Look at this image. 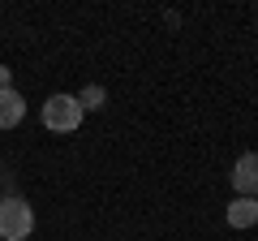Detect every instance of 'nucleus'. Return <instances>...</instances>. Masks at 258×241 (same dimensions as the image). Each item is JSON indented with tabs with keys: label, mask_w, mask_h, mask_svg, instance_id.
I'll return each mask as SVG.
<instances>
[{
	"label": "nucleus",
	"mask_w": 258,
	"mask_h": 241,
	"mask_svg": "<svg viewBox=\"0 0 258 241\" xmlns=\"http://www.w3.org/2000/svg\"><path fill=\"white\" fill-rule=\"evenodd\" d=\"M35 232V211L26 198L5 194L0 198V241H26Z\"/></svg>",
	"instance_id": "nucleus-1"
},
{
	"label": "nucleus",
	"mask_w": 258,
	"mask_h": 241,
	"mask_svg": "<svg viewBox=\"0 0 258 241\" xmlns=\"http://www.w3.org/2000/svg\"><path fill=\"white\" fill-rule=\"evenodd\" d=\"M82 120H86V112H82V103H78V95H52V99H43V130L78 134Z\"/></svg>",
	"instance_id": "nucleus-2"
},
{
	"label": "nucleus",
	"mask_w": 258,
	"mask_h": 241,
	"mask_svg": "<svg viewBox=\"0 0 258 241\" xmlns=\"http://www.w3.org/2000/svg\"><path fill=\"white\" fill-rule=\"evenodd\" d=\"M232 190L237 198H258V151H245L232 164Z\"/></svg>",
	"instance_id": "nucleus-3"
},
{
	"label": "nucleus",
	"mask_w": 258,
	"mask_h": 241,
	"mask_svg": "<svg viewBox=\"0 0 258 241\" xmlns=\"http://www.w3.org/2000/svg\"><path fill=\"white\" fill-rule=\"evenodd\" d=\"M224 220H228V228H254L258 224V198H232L228 211H224Z\"/></svg>",
	"instance_id": "nucleus-4"
},
{
	"label": "nucleus",
	"mask_w": 258,
	"mask_h": 241,
	"mask_svg": "<svg viewBox=\"0 0 258 241\" xmlns=\"http://www.w3.org/2000/svg\"><path fill=\"white\" fill-rule=\"evenodd\" d=\"M26 120V99L18 91H0V130H18Z\"/></svg>",
	"instance_id": "nucleus-5"
},
{
	"label": "nucleus",
	"mask_w": 258,
	"mask_h": 241,
	"mask_svg": "<svg viewBox=\"0 0 258 241\" xmlns=\"http://www.w3.org/2000/svg\"><path fill=\"white\" fill-rule=\"evenodd\" d=\"M78 103H82V112H99L103 103H108V91H103L99 82H91V86H82V95H78Z\"/></svg>",
	"instance_id": "nucleus-6"
},
{
	"label": "nucleus",
	"mask_w": 258,
	"mask_h": 241,
	"mask_svg": "<svg viewBox=\"0 0 258 241\" xmlns=\"http://www.w3.org/2000/svg\"><path fill=\"white\" fill-rule=\"evenodd\" d=\"M0 91H13V69L0 65Z\"/></svg>",
	"instance_id": "nucleus-7"
}]
</instances>
